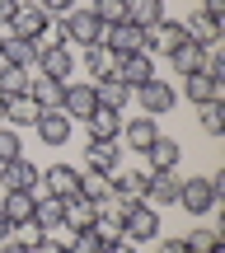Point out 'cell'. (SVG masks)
<instances>
[{
    "mask_svg": "<svg viewBox=\"0 0 225 253\" xmlns=\"http://www.w3.org/2000/svg\"><path fill=\"white\" fill-rule=\"evenodd\" d=\"M56 24H61V38H66L71 47H94V42L103 38V24L94 19V9H90V5H85V9H80V5L66 9Z\"/></svg>",
    "mask_w": 225,
    "mask_h": 253,
    "instance_id": "1",
    "label": "cell"
},
{
    "mask_svg": "<svg viewBox=\"0 0 225 253\" xmlns=\"http://www.w3.org/2000/svg\"><path fill=\"white\" fill-rule=\"evenodd\" d=\"M122 239H127V244L160 239V207H150V202H136V207L122 216Z\"/></svg>",
    "mask_w": 225,
    "mask_h": 253,
    "instance_id": "2",
    "label": "cell"
},
{
    "mask_svg": "<svg viewBox=\"0 0 225 253\" xmlns=\"http://www.w3.org/2000/svg\"><path fill=\"white\" fill-rule=\"evenodd\" d=\"M132 99L141 103L145 118H164V113L179 108V89H174V84H164L160 75H155V80H145L141 89H132Z\"/></svg>",
    "mask_w": 225,
    "mask_h": 253,
    "instance_id": "3",
    "label": "cell"
},
{
    "mask_svg": "<svg viewBox=\"0 0 225 253\" xmlns=\"http://www.w3.org/2000/svg\"><path fill=\"white\" fill-rule=\"evenodd\" d=\"M179 207L188 211V216H207V211H216L221 197H216V188H211V178H188V183H179Z\"/></svg>",
    "mask_w": 225,
    "mask_h": 253,
    "instance_id": "4",
    "label": "cell"
},
{
    "mask_svg": "<svg viewBox=\"0 0 225 253\" xmlns=\"http://www.w3.org/2000/svg\"><path fill=\"white\" fill-rule=\"evenodd\" d=\"M94 108H99V99H94V80H66V94H61V113H66V118L85 122Z\"/></svg>",
    "mask_w": 225,
    "mask_h": 253,
    "instance_id": "5",
    "label": "cell"
},
{
    "mask_svg": "<svg viewBox=\"0 0 225 253\" xmlns=\"http://www.w3.org/2000/svg\"><path fill=\"white\" fill-rule=\"evenodd\" d=\"M103 47H108L113 56H132V52H145V28H136V24H108L103 28V38H99Z\"/></svg>",
    "mask_w": 225,
    "mask_h": 253,
    "instance_id": "6",
    "label": "cell"
},
{
    "mask_svg": "<svg viewBox=\"0 0 225 253\" xmlns=\"http://www.w3.org/2000/svg\"><path fill=\"white\" fill-rule=\"evenodd\" d=\"M0 188L5 192H38V164L14 155V160L0 164Z\"/></svg>",
    "mask_w": 225,
    "mask_h": 253,
    "instance_id": "7",
    "label": "cell"
},
{
    "mask_svg": "<svg viewBox=\"0 0 225 253\" xmlns=\"http://www.w3.org/2000/svg\"><path fill=\"white\" fill-rule=\"evenodd\" d=\"M47 24H52V14H47V9L33 0V5H14V19L5 24V33H14V38H28V42H33V38L43 33Z\"/></svg>",
    "mask_w": 225,
    "mask_h": 253,
    "instance_id": "8",
    "label": "cell"
},
{
    "mask_svg": "<svg viewBox=\"0 0 225 253\" xmlns=\"http://www.w3.org/2000/svg\"><path fill=\"white\" fill-rule=\"evenodd\" d=\"M85 169L113 178V173L122 169V145H117V141H90V145H85Z\"/></svg>",
    "mask_w": 225,
    "mask_h": 253,
    "instance_id": "9",
    "label": "cell"
},
{
    "mask_svg": "<svg viewBox=\"0 0 225 253\" xmlns=\"http://www.w3.org/2000/svg\"><path fill=\"white\" fill-rule=\"evenodd\" d=\"M183 94H188V103H225V80H211L207 71H188L183 75Z\"/></svg>",
    "mask_w": 225,
    "mask_h": 253,
    "instance_id": "10",
    "label": "cell"
},
{
    "mask_svg": "<svg viewBox=\"0 0 225 253\" xmlns=\"http://www.w3.org/2000/svg\"><path fill=\"white\" fill-rule=\"evenodd\" d=\"M38 183H43V192H52V197H80V169H75V164H47Z\"/></svg>",
    "mask_w": 225,
    "mask_h": 253,
    "instance_id": "11",
    "label": "cell"
},
{
    "mask_svg": "<svg viewBox=\"0 0 225 253\" xmlns=\"http://www.w3.org/2000/svg\"><path fill=\"white\" fill-rule=\"evenodd\" d=\"M117 80L127 84V89H141L145 80H155V56L150 52H132V56H117Z\"/></svg>",
    "mask_w": 225,
    "mask_h": 253,
    "instance_id": "12",
    "label": "cell"
},
{
    "mask_svg": "<svg viewBox=\"0 0 225 253\" xmlns=\"http://www.w3.org/2000/svg\"><path fill=\"white\" fill-rule=\"evenodd\" d=\"M183 38H188V33H183L179 19H160V24L145 33V52H150V56H169L174 47H183Z\"/></svg>",
    "mask_w": 225,
    "mask_h": 253,
    "instance_id": "13",
    "label": "cell"
},
{
    "mask_svg": "<svg viewBox=\"0 0 225 253\" xmlns=\"http://www.w3.org/2000/svg\"><path fill=\"white\" fill-rule=\"evenodd\" d=\"M0 61H5V66H24V71H33V66L43 61V52H38V42H28V38L5 33V42H0Z\"/></svg>",
    "mask_w": 225,
    "mask_h": 253,
    "instance_id": "14",
    "label": "cell"
},
{
    "mask_svg": "<svg viewBox=\"0 0 225 253\" xmlns=\"http://www.w3.org/2000/svg\"><path fill=\"white\" fill-rule=\"evenodd\" d=\"M141 155H145V164H150V169H145V173H169L174 164L183 160V150H179V141H169V136H155V141L145 145Z\"/></svg>",
    "mask_w": 225,
    "mask_h": 253,
    "instance_id": "15",
    "label": "cell"
},
{
    "mask_svg": "<svg viewBox=\"0 0 225 253\" xmlns=\"http://www.w3.org/2000/svg\"><path fill=\"white\" fill-rule=\"evenodd\" d=\"M145 183H150L145 169H117L108 178V192L113 197H127V202H145Z\"/></svg>",
    "mask_w": 225,
    "mask_h": 253,
    "instance_id": "16",
    "label": "cell"
},
{
    "mask_svg": "<svg viewBox=\"0 0 225 253\" xmlns=\"http://www.w3.org/2000/svg\"><path fill=\"white\" fill-rule=\"evenodd\" d=\"M221 28H225V19L207 14V9H197V14H188L183 33H188L192 42H202V47H216V42H221Z\"/></svg>",
    "mask_w": 225,
    "mask_h": 253,
    "instance_id": "17",
    "label": "cell"
},
{
    "mask_svg": "<svg viewBox=\"0 0 225 253\" xmlns=\"http://www.w3.org/2000/svg\"><path fill=\"white\" fill-rule=\"evenodd\" d=\"M38 71L66 84V80L75 75V47H71V42H61V47H52V52H43V61H38Z\"/></svg>",
    "mask_w": 225,
    "mask_h": 253,
    "instance_id": "18",
    "label": "cell"
},
{
    "mask_svg": "<svg viewBox=\"0 0 225 253\" xmlns=\"http://www.w3.org/2000/svg\"><path fill=\"white\" fill-rule=\"evenodd\" d=\"M38 141H47V145H66V141H71V118H66V113L61 108H52V113H38Z\"/></svg>",
    "mask_w": 225,
    "mask_h": 253,
    "instance_id": "19",
    "label": "cell"
},
{
    "mask_svg": "<svg viewBox=\"0 0 225 253\" xmlns=\"http://www.w3.org/2000/svg\"><path fill=\"white\" fill-rule=\"evenodd\" d=\"M179 173H150V183H145V202L150 207H179Z\"/></svg>",
    "mask_w": 225,
    "mask_h": 253,
    "instance_id": "20",
    "label": "cell"
},
{
    "mask_svg": "<svg viewBox=\"0 0 225 253\" xmlns=\"http://www.w3.org/2000/svg\"><path fill=\"white\" fill-rule=\"evenodd\" d=\"M61 94H66V84H61V80H52V75H43V71H38L33 80H28V99H33L43 113L61 108Z\"/></svg>",
    "mask_w": 225,
    "mask_h": 253,
    "instance_id": "21",
    "label": "cell"
},
{
    "mask_svg": "<svg viewBox=\"0 0 225 253\" xmlns=\"http://www.w3.org/2000/svg\"><path fill=\"white\" fill-rule=\"evenodd\" d=\"M61 216H66V197H52V192H43V197H33V225L38 230H61Z\"/></svg>",
    "mask_w": 225,
    "mask_h": 253,
    "instance_id": "22",
    "label": "cell"
},
{
    "mask_svg": "<svg viewBox=\"0 0 225 253\" xmlns=\"http://www.w3.org/2000/svg\"><path fill=\"white\" fill-rule=\"evenodd\" d=\"M33 197H38V192H5L0 211H5V220L14 230H28V225H33Z\"/></svg>",
    "mask_w": 225,
    "mask_h": 253,
    "instance_id": "23",
    "label": "cell"
},
{
    "mask_svg": "<svg viewBox=\"0 0 225 253\" xmlns=\"http://www.w3.org/2000/svg\"><path fill=\"white\" fill-rule=\"evenodd\" d=\"M94 99H99V108H113L122 113L127 103H132V89H127L117 75H103V80H94Z\"/></svg>",
    "mask_w": 225,
    "mask_h": 253,
    "instance_id": "24",
    "label": "cell"
},
{
    "mask_svg": "<svg viewBox=\"0 0 225 253\" xmlns=\"http://www.w3.org/2000/svg\"><path fill=\"white\" fill-rule=\"evenodd\" d=\"M85 126H90V141H117V136H122V113L94 108L90 118H85Z\"/></svg>",
    "mask_w": 225,
    "mask_h": 253,
    "instance_id": "25",
    "label": "cell"
},
{
    "mask_svg": "<svg viewBox=\"0 0 225 253\" xmlns=\"http://www.w3.org/2000/svg\"><path fill=\"white\" fill-rule=\"evenodd\" d=\"M94 216H99V207H94L90 197H66V216H61V225L71 230V235H80V230L94 225Z\"/></svg>",
    "mask_w": 225,
    "mask_h": 253,
    "instance_id": "26",
    "label": "cell"
},
{
    "mask_svg": "<svg viewBox=\"0 0 225 253\" xmlns=\"http://www.w3.org/2000/svg\"><path fill=\"white\" fill-rule=\"evenodd\" d=\"M160 19H169L164 14V0H127V24H136V28L150 33Z\"/></svg>",
    "mask_w": 225,
    "mask_h": 253,
    "instance_id": "27",
    "label": "cell"
},
{
    "mask_svg": "<svg viewBox=\"0 0 225 253\" xmlns=\"http://www.w3.org/2000/svg\"><path fill=\"white\" fill-rule=\"evenodd\" d=\"M155 136H160V126H155V118H132V122H122V141L132 145V150H145V145L155 141Z\"/></svg>",
    "mask_w": 225,
    "mask_h": 253,
    "instance_id": "28",
    "label": "cell"
},
{
    "mask_svg": "<svg viewBox=\"0 0 225 253\" xmlns=\"http://www.w3.org/2000/svg\"><path fill=\"white\" fill-rule=\"evenodd\" d=\"M202 56H207V47L192 42V38H183V47H174V52H169V66L179 75H188V71H202Z\"/></svg>",
    "mask_w": 225,
    "mask_h": 253,
    "instance_id": "29",
    "label": "cell"
},
{
    "mask_svg": "<svg viewBox=\"0 0 225 253\" xmlns=\"http://www.w3.org/2000/svg\"><path fill=\"white\" fill-rule=\"evenodd\" d=\"M28 80H33V71L0 61V99H19V94H28Z\"/></svg>",
    "mask_w": 225,
    "mask_h": 253,
    "instance_id": "30",
    "label": "cell"
},
{
    "mask_svg": "<svg viewBox=\"0 0 225 253\" xmlns=\"http://www.w3.org/2000/svg\"><path fill=\"white\" fill-rule=\"evenodd\" d=\"M38 103L28 99V94H19V99H5V126H33L38 122Z\"/></svg>",
    "mask_w": 225,
    "mask_h": 253,
    "instance_id": "31",
    "label": "cell"
},
{
    "mask_svg": "<svg viewBox=\"0 0 225 253\" xmlns=\"http://www.w3.org/2000/svg\"><path fill=\"white\" fill-rule=\"evenodd\" d=\"M80 56H85V71H90L94 80H103V75H113V71H117V56H113V52H108V47H103V42L85 47Z\"/></svg>",
    "mask_w": 225,
    "mask_h": 253,
    "instance_id": "32",
    "label": "cell"
},
{
    "mask_svg": "<svg viewBox=\"0 0 225 253\" xmlns=\"http://www.w3.org/2000/svg\"><path fill=\"white\" fill-rule=\"evenodd\" d=\"M183 244H188V253H225V235L221 230H188L183 235Z\"/></svg>",
    "mask_w": 225,
    "mask_h": 253,
    "instance_id": "33",
    "label": "cell"
},
{
    "mask_svg": "<svg viewBox=\"0 0 225 253\" xmlns=\"http://www.w3.org/2000/svg\"><path fill=\"white\" fill-rule=\"evenodd\" d=\"M90 230L103 239V244H117V239H122V216H117V211H99Z\"/></svg>",
    "mask_w": 225,
    "mask_h": 253,
    "instance_id": "34",
    "label": "cell"
},
{
    "mask_svg": "<svg viewBox=\"0 0 225 253\" xmlns=\"http://www.w3.org/2000/svg\"><path fill=\"white\" fill-rule=\"evenodd\" d=\"M197 122L207 136H225V103H202L197 108Z\"/></svg>",
    "mask_w": 225,
    "mask_h": 253,
    "instance_id": "35",
    "label": "cell"
},
{
    "mask_svg": "<svg viewBox=\"0 0 225 253\" xmlns=\"http://www.w3.org/2000/svg\"><path fill=\"white\" fill-rule=\"evenodd\" d=\"M80 197H90L94 207H99V202L108 197V178H103V173H90V169H80Z\"/></svg>",
    "mask_w": 225,
    "mask_h": 253,
    "instance_id": "36",
    "label": "cell"
},
{
    "mask_svg": "<svg viewBox=\"0 0 225 253\" xmlns=\"http://www.w3.org/2000/svg\"><path fill=\"white\" fill-rule=\"evenodd\" d=\"M94 19H99V24L103 28H108V24H122V19H127V0H94Z\"/></svg>",
    "mask_w": 225,
    "mask_h": 253,
    "instance_id": "37",
    "label": "cell"
},
{
    "mask_svg": "<svg viewBox=\"0 0 225 253\" xmlns=\"http://www.w3.org/2000/svg\"><path fill=\"white\" fill-rule=\"evenodd\" d=\"M66 249H71V253H103L108 244H103L94 230H80V235H71V239H66Z\"/></svg>",
    "mask_w": 225,
    "mask_h": 253,
    "instance_id": "38",
    "label": "cell"
},
{
    "mask_svg": "<svg viewBox=\"0 0 225 253\" xmlns=\"http://www.w3.org/2000/svg\"><path fill=\"white\" fill-rule=\"evenodd\" d=\"M14 155H24V145H19V131L0 122V164H5V160H14Z\"/></svg>",
    "mask_w": 225,
    "mask_h": 253,
    "instance_id": "39",
    "label": "cell"
},
{
    "mask_svg": "<svg viewBox=\"0 0 225 253\" xmlns=\"http://www.w3.org/2000/svg\"><path fill=\"white\" fill-rule=\"evenodd\" d=\"M202 71H207L211 80H225V52H221V47H207V56H202Z\"/></svg>",
    "mask_w": 225,
    "mask_h": 253,
    "instance_id": "40",
    "label": "cell"
},
{
    "mask_svg": "<svg viewBox=\"0 0 225 253\" xmlns=\"http://www.w3.org/2000/svg\"><path fill=\"white\" fill-rule=\"evenodd\" d=\"M33 253H71V249H66V239H38V244H33Z\"/></svg>",
    "mask_w": 225,
    "mask_h": 253,
    "instance_id": "41",
    "label": "cell"
},
{
    "mask_svg": "<svg viewBox=\"0 0 225 253\" xmlns=\"http://www.w3.org/2000/svg\"><path fill=\"white\" fill-rule=\"evenodd\" d=\"M38 5H43V9H47L52 19H61L66 9H75V0H38Z\"/></svg>",
    "mask_w": 225,
    "mask_h": 253,
    "instance_id": "42",
    "label": "cell"
},
{
    "mask_svg": "<svg viewBox=\"0 0 225 253\" xmlns=\"http://www.w3.org/2000/svg\"><path fill=\"white\" fill-rule=\"evenodd\" d=\"M0 253H33V244H28V239H14V235H9L5 244H0Z\"/></svg>",
    "mask_w": 225,
    "mask_h": 253,
    "instance_id": "43",
    "label": "cell"
},
{
    "mask_svg": "<svg viewBox=\"0 0 225 253\" xmlns=\"http://www.w3.org/2000/svg\"><path fill=\"white\" fill-rule=\"evenodd\" d=\"M14 5H19V0H0V28H5L9 19H14Z\"/></svg>",
    "mask_w": 225,
    "mask_h": 253,
    "instance_id": "44",
    "label": "cell"
},
{
    "mask_svg": "<svg viewBox=\"0 0 225 253\" xmlns=\"http://www.w3.org/2000/svg\"><path fill=\"white\" fill-rule=\"evenodd\" d=\"M202 9H207V14H216V19H225V0H202Z\"/></svg>",
    "mask_w": 225,
    "mask_h": 253,
    "instance_id": "45",
    "label": "cell"
},
{
    "mask_svg": "<svg viewBox=\"0 0 225 253\" xmlns=\"http://www.w3.org/2000/svg\"><path fill=\"white\" fill-rule=\"evenodd\" d=\"M160 253H188V244H183V239H164Z\"/></svg>",
    "mask_w": 225,
    "mask_h": 253,
    "instance_id": "46",
    "label": "cell"
},
{
    "mask_svg": "<svg viewBox=\"0 0 225 253\" xmlns=\"http://www.w3.org/2000/svg\"><path fill=\"white\" fill-rule=\"evenodd\" d=\"M103 253H136V244H127V239H117V244H108Z\"/></svg>",
    "mask_w": 225,
    "mask_h": 253,
    "instance_id": "47",
    "label": "cell"
},
{
    "mask_svg": "<svg viewBox=\"0 0 225 253\" xmlns=\"http://www.w3.org/2000/svg\"><path fill=\"white\" fill-rule=\"evenodd\" d=\"M9 235H14V225H9V220H5V211H0V244H5Z\"/></svg>",
    "mask_w": 225,
    "mask_h": 253,
    "instance_id": "48",
    "label": "cell"
},
{
    "mask_svg": "<svg viewBox=\"0 0 225 253\" xmlns=\"http://www.w3.org/2000/svg\"><path fill=\"white\" fill-rule=\"evenodd\" d=\"M0 122H5V99H0Z\"/></svg>",
    "mask_w": 225,
    "mask_h": 253,
    "instance_id": "49",
    "label": "cell"
},
{
    "mask_svg": "<svg viewBox=\"0 0 225 253\" xmlns=\"http://www.w3.org/2000/svg\"><path fill=\"white\" fill-rule=\"evenodd\" d=\"M0 42H5V33H0Z\"/></svg>",
    "mask_w": 225,
    "mask_h": 253,
    "instance_id": "50",
    "label": "cell"
}]
</instances>
